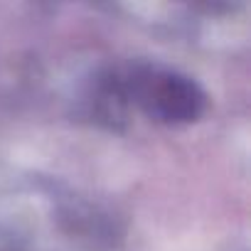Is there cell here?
I'll list each match as a JSON object with an SVG mask.
<instances>
[{
  "mask_svg": "<svg viewBox=\"0 0 251 251\" xmlns=\"http://www.w3.org/2000/svg\"><path fill=\"white\" fill-rule=\"evenodd\" d=\"M151 108L165 121H192L204 103L195 81L177 74H160L148 84Z\"/></svg>",
  "mask_w": 251,
  "mask_h": 251,
  "instance_id": "obj_1",
  "label": "cell"
}]
</instances>
